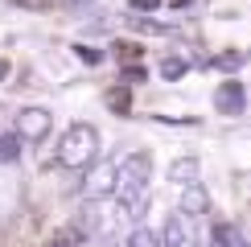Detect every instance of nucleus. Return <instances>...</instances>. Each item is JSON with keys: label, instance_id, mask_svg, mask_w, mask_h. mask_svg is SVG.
I'll use <instances>...</instances> for the list:
<instances>
[{"label": "nucleus", "instance_id": "obj_1", "mask_svg": "<svg viewBox=\"0 0 251 247\" xmlns=\"http://www.w3.org/2000/svg\"><path fill=\"white\" fill-rule=\"evenodd\" d=\"M149 181H152V157L140 148L111 165V198H116L120 210H128V219H136V210L144 206Z\"/></svg>", "mask_w": 251, "mask_h": 247}, {"label": "nucleus", "instance_id": "obj_11", "mask_svg": "<svg viewBox=\"0 0 251 247\" xmlns=\"http://www.w3.org/2000/svg\"><path fill=\"white\" fill-rule=\"evenodd\" d=\"M46 247H87V239H82V235H78V231H62V235H58V239H50Z\"/></svg>", "mask_w": 251, "mask_h": 247}, {"label": "nucleus", "instance_id": "obj_6", "mask_svg": "<svg viewBox=\"0 0 251 247\" xmlns=\"http://www.w3.org/2000/svg\"><path fill=\"white\" fill-rule=\"evenodd\" d=\"M169 177L181 185H198V157H181V161H173V169H169Z\"/></svg>", "mask_w": 251, "mask_h": 247}, {"label": "nucleus", "instance_id": "obj_14", "mask_svg": "<svg viewBox=\"0 0 251 247\" xmlns=\"http://www.w3.org/2000/svg\"><path fill=\"white\" fill-rule=\"evenodd\" d=\"M75 54H78L82 62H87V66H95V62H99V49H95V46H78Z\"/></svg>", "mask_w": 251, "mask_h": 247}, {"label": "nucleus", "instance_id": "obj_16", "mask_svg": "<svg viewBox=\"0 0 251 247\" xmlns=\"http://www.w3.org/2000/svg\"><path fill=\"white\" fill-rule=\"evenodd\" d=\"M4 78H8V62L0 58V82H4Z\"/></svg>", "mask_w": 251, "mask_h": 247}, {"label": "nucleus", "instance_id": "obj_9", "mask_svg": "<svg viewBox=\"0 0 251 247\" xmlns=\"http://www.w3.org/2000/svg\"><path fill=\"white\" fill-rule=\"evenodd\" d=\"M210 66H214V70H239V66H243V49H226V54H214V58H210Z\"/></svg>", "mask_w": 251, "mask_h": 247}, {"label": "nucleus", "instance_id": "obj_12", "mask_svg": "<svg viewBox=\"0 0 251 247\" xmlns=\"http://www.w3.org/2000/svg\"><path fill=\"white\" fill-rule=\"evenodd\" d=\"M128 247H156V235L149 231V226H136L132 239H128Z\"/></svg>", "mask_w": 251, "mask_h": 247}, {"label": "nucleus", "instance_id": "obj_5", "mask_svg": "<svg viewBox=\"0 0 251 247\" xmlns=\"http://www.w3.org/2000/svg\"><path fill=\"white\" fill-rule=\"evenodd\" d=\"M156 247H190V231H185L181 214H173V219L165 222V231L156 235Z\"/></svg>", "mask_w": 251, "mask_h": 247}, {"label": "nucleus", "instance_id": "obj_2", "mask_svg": "<svg viewBox=\"0 0 251 247\" xmlns=\"http://www.w3.org/2000/svg\"><path fill=\"white\" fill-rule=\"evenodd\" d=\"M95 157H99V132L91 128V124H70V128L58 136L54 161L62 165V169H87Z\"/></svg>", "mask_w": 251, "mask_h": 247}, {"label": "nucleus", "instance_id": "obj_3", "mask_svg": "<svg viewBox=\"0 0 251 247\" xmlns=\"http://www.w3.org/2000/svg\"><path fill=\"white\" fill-rule=\"evenodd\" d=\"M46 132H50V116L41 107H29V111L17 116V132H13L17 140H41Z\"/></svg>", "mask_w": 251, "mask_h": 247}, {"label": "nucleus", "instance_id": "obj_10", "mask_svg": "<svg viewBox=\"0 0 251 247\" xmlns=\"http://www.w3.org/2000/svg\"><path fill=\"white\" fill-rule=\"evenodd\" d=\"M21 144H25V140H17L13 132L0 136V161H17V157H21Z\"/></svg>", "mask_w": 251, "mask_h": 247}, {"label": "nucleus", "instance_id": "obj_4", "mask_svg": "<svg viewBox=\"0 0 251 247\" xmlns=\"http://www.w3.org/2000/svg\"><path fill=\"white\" fill-rule=\"evenodd\" d=\"M243 103H247V95H243V82H223L218 87V95H214V107H218V116H243Z\"/></svg>", "mask_w": 251, "mask_h": 247}, {"label": "nucleus", "instance_id": "obj_15", "mask_svg": "<svg viewBox=\"0 0 251 247\" xmlns=\"http://www.w3.org/2000/svg\"><path fill=\"white\" fill-rule=\"evenodd\" d=\"M136 8H156V0H132Z\"/></svg>", "mask_w": 251, "mask_h": 247}, {"label": "nucleus", "instance_id": "obj_7", "mask_svg": "<svg viewBox=\"0 0 251 247\" xmlns=\"http://www.w3.org/2000/svg\"><path fill=\"white\" fill-rule=\"evenodd\" d=\"M210 247H247V239H243V231H239L235 222H223L210 235Z\"/></svg>", "mask_w": 251, "mask_h": 247}, {"label": "nucleus", "instance_id": "obj_8", "mask_svg": "<svg viewBox=\"0 0 251 247\" xmlns=\"http://www.w3.org/2000/svg\"><path fill=\"white\" fill-rule=\"evenodd\" d=\"M206 210V194L198 190V185H185L181 194V214H202Z\"/></svg>", "mask_w": 251, "mask_h": 247}, {"label": "nucleus", "instance_id": "obj_13", "mask_svg": "<svg viewBox=\"0 0 251 247\" xmlns=\"http://www.w3.org/2000/svg\"><path fill=\"white\" fill-rule=\"evenodd\" d=\"M161 74H165V78L185 74V58H165V62H161Z\"/></svg>", "mask_w": 251, "mask_h": 247}]
</instances>
